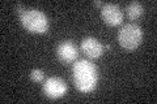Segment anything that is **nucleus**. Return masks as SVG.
<instances>
[{
	"label": "nucleus",
	"mask_w": 157,
	"mask_h": 104,
	"mask_svg": "<svg viewBox=\"0 0 157 104\" xmlns=\"http://www.w3.org/2000/svg\"><path fill=\"white\" fill-rule=\"evenodd\" d=\"M73 81L77 90L81 92H90L94 90L98 81L96 66L88 60L76 61L73 65Z\"/></svg>",
	"instance_id": "obj_1"
},
{
	"label": "nucleus",
	"mask_w": 157,
	"mask_h": 104,
	"mask_svg": "<svg viewBox=\"0 0 157 104\" xmlns=\"http://www.w3.org/2000/svg\"><path fill=\"white\" fill-rule=\"evenodd\" d=\"M20 20H21L22 26L30 33L43 34L50 27V22L46 14L34 8L26 9L22 16H20Z\"/></svg>",
	"instance_id": "obj_2"
},
{
	"label": "nucleus",
	"mask_w": 157,
	"mask_h": 104,
	"mask_svg": "<svg viewBox=\"0 0 157 104\" xmlns=\"http://www.w3.org/2000/svg\"><path fill=\"white\" fill-rule=\"evenodd\" d=\"M119 44L126 49H135L143 41V30L136 23H127L118 31Z\"/></svg>",
	"instance_id": "obj_3"
},
{
	"label": "nucleus",
	"mask_w": 157,
	"mask_h": 104,
	"mask_svg": "<svg viewBox=\"0 0 157 104\" xmlns=\"http://www.w3.org/2000/svg\"><path fill=\"white\" fill-rule=\"evenodd\" d=\"M43 91L50 99H59L67 92V83L59 77H48L43 83Z\"/></svg>",
	"instance_id": "obj_4"
},
{
	"label": "nucleus",
	"mask_w": 157,
	"mask_h": 104,
	"mask_svg": "<svg viewBox=\"0 0 157 104\" xmlns=\"http://www.w3.org/2000/svg\"><path fill=\"white\" fill-rule=\"evenodd\" d=\"M101 16L102 20L110 26H117V25H121L123 21V13H122L121 8L117 5V4H104L101 9Z\"/></svg>",
	"instance_id": "obj_5"
},
{
	"label": "nucleus",
	"mask_w": 157,
	"mask_h": 104,
	"mask_svg": "<svg viewBox=\"0 0 157 104\" xmlns=\"http://www.w3.org/2000/svg\"><path fill=\"white\" fill-rule=\"evenodd\" d=\"M56 56L62 63L70 64L75 61L78 56V48L71 41L62 42L56 48Z\"/></svg>",
	"instance_id": "obj_6"
},
{
	"label": "nucleus",
	"mask_w": 157,
	"mask_h": 104,
	"mask_svg": "<svg viewBox=\"0 0 157 104\" xmlns=\"http://www.w3.org/2000/svg\"><path fill=\"white\" fill-rule=\"evenodd\" d=\"M80 48H81V51L84 52L86 56H89L90 59H97V57L102 56V53H104V46L101 44V42L92 37H86L82 39Z\"/></svg>",
	"instance_id": "obj_7"
},
{
	"label": "nucleus",
	"mask_w": 157,
	"mask_h": 104,
	"mask_svg": "<svg viewBox=\"0 0 157 104\" xmlns=\"http://www.w3.org/2000/svg\"><path fill=\"white\" fill-rule=\"evenodd\" d=\"M127 16H128L130 20H137L139 17H141V14L144 13V8L139 2H132L127 5Z\"/></svg>",
	"instance_id": "obj_8"
},
{
	"label": "nucleus",
	"mask_w": 157,
	"mask_h": 104,
	"mask_svg": "<svg viewBox=\"0 0 157 104\" xmlns=\"http://www.w3.org/2000/svg\"><path fill=\"white\" fill-rule=\"evenodd\" d=\"M30 78L34 82H42L45 80V73H43L41 69H33L30 72Z\"/></svg>",
	"instance_id": "obj_9"
},
{
	"label": "nucleus",
	"mask_w": 157,
	"mask_h": 104,
	"mask_svg": "<svg viewBox=\"0 0 157 104\" xmlns=\"http://www.w3.org/2000/svg\"><path fill=\"white\" fill-rule=\"evenodd\" d=\"M14 11H16V13L18 14V16H22L24 12L26 11V8L24 7V5H21V4H17V5L14 7Z\"/></svg>",
	"instance_id": "obj_10"
},
{
	"label": "nucleus",
	"mask_w": 157,
	"mask_h": 104,
	"mask_svg": "<svg viewBox=\"0 0 157 104\" xmlns=\"http://www.w3.org/2000/svg\"><path fill=\"white\" fill-rule=\"evenodd\" d=\"M93 4H94L96 7H101V5H102V2H98V0H97V2H94Z\"/></svg>",
	"instance_id": "obj_11"
},
{
	"label": "nucleus",
	"mask_w": 157,
	"mask_h": 104,
	"mask_svg": "<svg viewBox=\"0 0 157 104\" xmlns=\"http://www.w3.org/2000/svg\"><path fill=\"white\" fill-rule=\"evenodd\" d=\"M104 48H106V49H111V46H110V44H106Z\"/></svg>",
	"instance_id": "obj_12"
}]
</instances>
